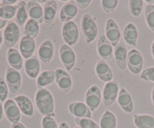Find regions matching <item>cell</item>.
<instances>
[{"mask_svg":"<svg viewBox=\"0 0 154 128\" xmlns=\"http://www.w3.org/2000/svg\"><path fill=\"white\" fill-rule=\"evenodd\" d=\"M20 37V27L14 21H8L3 32V42L6 48H13Z\"/></svg>","mask_w":154,"mask_h":128,"instance_id":"3","label":"cell"},{"mask_svg":"<svg viewBox=\"0 0 154 128\" xmlns=\"http://www.w3.org/2000/svg\"><path fill=\"white\" fill-rule=\"evenodd\" d=\"M55 71L51 69L42 71L36 78V86L38 89L45 88L55 82Z\"/></svg>","mask_w":154,"mask_h":128,"instance_id":"27","label":"cell"},{"mask_svg":"<svg viewBox=\"0 0 154 128\" xmlns=\"http://www.w3.org/2000/svg\"><path fill=\"white\" fill-rule=\"evenodd\" d=\"M102 100V95L100 88L96 84H93L87 89L85 93L84 101L92 111L97 109Z\"/></svg>","mask_w":154,"mask_h":128,"instance_id":"9","label":"cell"},{"mask_svg":"<svg viewBox=\"0 0 154 128\" xmlns=\"http://www.w3.org/2000/svg\"><path fill=\"white\" fill-rule=\"evenodd\" d=\"M144 19L148 28L154 33V5H146L144 8Z\"/></svg>","mask_w":154,"mask_h":128,"instance_id":"34","label":"cell"},{"mask_svg":"<svg viewBox=\"0 0 154 128\" xmlns=\"http://www.w3.org/2000/svg\"><path fill=\"white\" fill-rule=\"evenodd\" d=\"M81 29L84 39L87 44L96 40L99 33V28L94 18L90 14H84L81 20Z\"/></svg>","mask_w":154,"mask_h":128,"instance_id":"2","label":"cell"},{"mask_svg":"<svg viewBox=\"0 0 154 128\" xmlns=\"http://www.w3.org/2000/svg\"><path fill=\"white\" fill-rule=\"evenodd\" d=\"M78 6H77L76 2L74 0H69L66 2L60 11L59 14V17L61 22L63 23L69 21L73 20L74 18L76 17L78 14Z\"/></svg>","mask_w":154,"mask_h":128,"instance_id":"17","label":"cell"},{"mask_svg":"<svg viewBox=\"0 0 154 128\" xmlns=\"http://www.w3.org/2000/svg\"><path fill=\"white\" fill-rule=\"evenodd\" d=\"M23 58L20 52L15 48H9L6 54V59L10 67L20 71L23 68Z\"/></svg>","mask_w":154,"mask_h":128,"instance_id":"25","label":"cell"},{"mask_svg":"<svg viewBox=\"0 0 154 128\" xmlns=\"http://www.w3.org/2000/svg\"><path fill=\"white\" fill-rule=\"evenodd\" d=\"M128 50L124 43L120 42L116 47H114V55L115 63L117 68L120 70H125L127 67Z\"/></svg>","mask_w":154,"mask_h":128,"instance_id":"18","label":"cell"},{"mask_svg":"<svg viewBox=\"0 0 154 128\" xmlns=\"http://www.w3.org/2000/svg\"><path fill=\"white\" fill-rule=\"evenodd\" d=\"M55 52L54 45L51 39H46L40 44L38 49V59L45 64H49L52 61Z\"/></svg>","mask_w":154,"mask_h":128,"instance_id":"13","label":"cell"},{"mask_svg":"<svg viewBox=\"0 0 154 128\" xmlns=\"http://www.w3.org/2000/svg\"><path fill=\"white\" fill-rule=\"evenodd\" d=\"M95 72L102 81L108 83L114 80V72L108 63L104 60H99L95 66Z\"/></svg>","mask_w":154,"mask_h":128,"instance_id":"16","label":"cell"},{"mask_svg":"<svg viewBox=\"0 0 154 128\" xmlns=\"http://www.w3.org/2000/svg\"><path fill=\"white\" fill-rule=\"evenodd\" d=\"M96 50L102 60L105 61H110L112 60L114 55L113 46L105 35L99 36L96 44Z\"/></svg>","mask_w":154,"mask_h":128,"instance_id":"12","label":"cell"},{"mask_svg":"<svg viewBox=\"0 0 154 128\" xmlns=\"http://www.w3.org/2000/svg\"><path fill=\"white\" fill-rule=\"evenodd\" d=\"M57 3L54 0L48 1L44 5V22L46 25H51L55 20L57 13Z\"/></svg>","mask_w":154,"mask_h":128,"instance_id":"26","label":"cell"},{"mask_svg":"<svg viewBox=\"0 0 154 128\" xmlns=\"http://www.w3.org/2000/svg\"><path fill=\"white\" fill-rule=\"evenodd\" d=\"M35 40L29 36H23L20 40L19 49L21 55L27 60L33 56L35 51Z\"/></svg>","mask_w":154,"mask_h":128,"instance_id":"19","label":"cell"},{"mask_svg":"<svg viewBox=\"0 0 154 128\" xmlns=\"http://www.w3.org/2000/svg\"><path fill=\"white\" fill-rule=\"evenodd\" d=\"M5 79L11 93L15 94L19 92L22 84V76L20 71L9 66L6 69Z\"/></svg>","mask_w":154,"mask_h":128,"instance_id":"10","label":"cell"},{"mask_svg":"<svg viewBox=\"0 0 154 128\" xmlns=\"http://www.w3.org/2000/svg\"><path fill=\"white\" fill-rule=\"evenodd\" d=\"M68 110L72 115L78 118H92V111L87 104L81 101H74L68 105Z\"/></svg>","mask_w":154,"mask_h":128,"instance_id":"14","label":"cell"},{"mask_svg":"<svg viewBox=\"0 0 154 128\" xmlns=\"http://www.w3.org/2000/svg\"><path fill=\"white\" fill-rule=\"evenodd\" d=\"M27 11L29 19L37 21L39 24L44 23V9L38 1L27 2Z\"/></svg>","mask_w":154,"mask_h":128,"instance_id":"22","label":"cell"},{"mask_svg":"<svg viewBox=\"0 0 154 128\" xmlns=\"http://www.w3.org/2000/svg\"><path fill=\"white\" fill-rule=\"evenodd\" d=\"M151 101H152V103H153V105H154V86L151 91Z\"/></svg>","mask_w":154,"mask_h":128,"instance_id":"48","label":"cell"},{"mask_svg":"<svg viewBox=\"0 0 154 128\" xmlns=\"http://www.w3.org/2000/svg\"><path fill=\"white\" fill-rule=\"evenodd\" d=\"M29 20V14L27 11V2L25 1H20L17 4V11L15 15V23L22 27L25 26Z\"/></svg>","mask_w":154,"mask_h":128,"instance_id":"29","label":"cell"},{"mask_svg":"<svg viewBox=\"0 0 154 128\" xmlns=\"http://www.w3.org/2000/svg\"><path fill=\"white\" fill-rule=\"evenodd\" d=\"M118 5L117 0H102L101 1V7L105 13L110 14L114 12Z\"/></svg>","mask_w":154,"mask_h":128,"instance_id":"36","label":"cell"},{"mask_svg":"<svg viewBox=\"0 0 154 128\" xmlns=\"http://www.w3.org/2000/svg\"><path fill=\"white\" fill-rule=\"evenodd\" d=\"M55 83L57 87L62 93L66 94L72 89L73 85L72 76L69 72L62 68H57L55 69Z\"/></svg>","mask_w":154,"mask_h":128,"instance_id":"7","label":"cell"},{"mask_svg":"<svg viewBox=\"0 0 154 128\" xmlns=\"http://www.w3.org/2000/svg\"><path fill=\"white\" fill-rule=\"evenodd\" d=\"M143 0H130L129 1V10L131 14L135 17H138L141 14L144 8Z\"/></svg>","mask_w":154,"mask_h":128,"instance_id":"33","label":"cell"},{"mask_svg":"<svg viewBox=\"0 0 154 128\" xmlns=\"http://www.w3.org/2000/svg\"><path fill=\"white\" fill-rule=\"evenodd\" d=\"M14 101L19 107L21 113L27 117H32L34 114V105L32 101L26 95H17L14 97Z\"/></svg>","mask_w":154,"mask_h":128,"instance_id":"21","label":"cell"},{"mask_svg":"<svg viewBox=\"0 0 154 128\" xmlns=\"http://www.w3.org/2000/svg\"><path fill=\"white\" fill-rule=\"evenodd\" d=\"M105 36L113 47H116L120 42L121 33L120 27L113 18H108L105 22Z\"/></svg>","mask_w":154,"mask_h":128,"instance_id":"11","label":"cell"},{"mask_svg":"<svg viewBox=\"0 0 154 128\" xmlns=\"http://www.w3.org/2000/svg\"><path fill=\"white\" fill-rule=\"evenodd\" d=\"M62 37L65 44L73 46L79 39V30L76 23L73 20L64 23L61 30Z\"/></svg>","mask_w":154,"mask_h":128,"instance_id":"4","label":"cell"},{"mask_svg":"<svg viewBox=\"0 0 154 128\" xmlns=\"http://www.w3.org/2000/svg\"><path fill=\"white\" fill-rule=\"evenodd\" d=\"M0 3H1V1H0Z\"/></svg>","mask_w":154,"mask_h":128,"instance_id":"51","label":"cell"},{"mask_svg":"<svg viewBox=\"0 0 154 128\" xmlns=\"http://www.w3.org/2000/svg\"><path fill=\"white\" fill-rule=\"evenodd\" d=\"M35 103L38 111L43 117L55 116V101L48 89H38L35 94Z\"/></svg>","mask_w":154,"mask_h":128,"instance_id":"1","label":"cell"},{"mask_svg":"<svg viewBox=\"0 0 154 128\" xmlns=\"http://www.w3.org/2000/svg\"><path fill=\"white\" fill-rule=\"evenodd\" d=\"M60 61L66 70L71 71L76 64V54L75 51L66 44H63L59 50Z\"/></svg>","mask_w":154,"mask_h":128,"instance_id":"8","label":"cell"},{"mask_svg":"<svg viewBox=\"0 0 154 128\" xmlns=\"http://www.w3.org/2000/svg\"><path fill=\"white\" fill-rule=\"evenodd\" d=\"M75 122L80 128H100L99 123L92 118H78L75 117Z\"/></svg>","mask_w":154,"mask_h":128,"instance_id":"35","label":"cell"},{"mask_svg":"<svg viewBox=\"0 0 154 128\" xmlns=\"http://www.w3.org/2000/svg\"><path fill=\"white\" fill-rule=\"evenodd\" d=\"M99 126L100 128H117V117L110 110H105L101 116Z\"/></svg>","mask_w":154,"mask_h":128,"instance_id":"30","label":"cell"},{"mask_svg":"<svg viewBox=\"0 0 154 128\" xmlns=\"http://www.w3.org/2000/svg\"><path fill=\"white\" fill-rule=\"evenodd\" d=\"M150 51H151V54H152V57L154 59V40L153 41L151 44V47H150Z\"/></svg>","mask_w":154,"mask_h":128,"instance_id":"46","label":"cell"},{"mask_svg":"<svg viewBox=\"0 0 154 128\" xmlns=\"http://www.w3.org/2000/svg\"><path fill=\"white\" fill-rule=\"evenodd\" d=\"M24 70L30 78H37L41 70L40 60L35 56H32L29 59L26 60L24 63Z\"/></svg>","mask_w":154,"mask_h":128,"instance_id":"24","label":"cell"},{"mask_svg":"<svg viewBox=\"0 0 154 128\" xmlns=\"http://www.w3.org/2000/svg\"><path fill=\"white\" fill-rule=\"evenodd\" d=\"M3 107H4V115L9 122L11 123L20 122L21 118V112L14 99H7L5 102Z\"/></svg>","mask_w":154,"mask_h":128,"instance_id":"15","label":"cell"},{"mask_svg":"<svg viewBox=\"0 0 154 128\" xmlns=\"http://www.w3.org/2000/svg\"><path fill=\"white\" fill-rule=\"evenodd\" d=\"M117 103L122 110L127 114H130L134 110V102L132 96L125 88H121L117 97Z\"/></svg>","mask_w":154,"mask_h":128,"instance_id":"20","label":"cell"},{"mask_svg":"<svg viewBox=\"0 0 154 128\" xmlns=\"http://www.w3.org/2000/svg\"><path fill=\"white\" fill-rule=\"evenodd\" d=\"M17 11V5H6L0 3V18L3 20L12 19L15 17Z\"/></svg>","mask_w":154,"mask_h":128,"instance_id":"32","label":"cell"},{"mask_svg":"<svg viewBox=\"0 0 154 128\" xmlns=\"http://www.w3.org/2000/svg\"><path fill=\"white\" fill-rule=\"evenodd\" d=\"M42 128H59V124L54 117L45 116L43 117L41 122Z\"/></svg>","mask_w":154,"mask_h":128,"instance_id":"37","label":"cell"},{"mask_svg":"<svg viewBox=\"0 0 154 128\" xmlns=\"http://www.w3.org/2000/svg\"><path fill=\"white\" fill-rule=\"evenodd\" d=\"M77 6L80 9H85L91 4V0H77L75 1Z\"/></svg>","mask_w":154,"mask_h":128,"instance_id":"40","label":"cell"},{"mask_svg":"<svg viewBox=\"0 0 154 128\" xmlns=\"http://www.w3.org/2000/svg\"><path fill=\"white\" fill-rule=\"evenodd\" d=\"M144 2L147 3V5H154V0H150V1H148V0H145V1H144Z\"/></svg>","mask_w":154,"mask_h":128,"instance_id":"49","label":"cell"},{"mask_svg":"<svg viewBox=\"0 0 154 128\" xmlns=\"http://www.w3.org/2000/svg\"><path fill=\"white\" fill-rule=\"evenodd\" d=\"M75 128H80V127H79V126H75Z\"/></svg>","mask_w":154,"mask_h":128,"instance_id":"50","label":"cell"},{"mask_svg":"<svg viewBox=\"0 0 154 128\" xmlns=\"http://www.w3.org/2000/svg\"><path fill=\"white\" fill-rule=\"evenodd\" d=\"M59 128H70L69 123L66 121H62L61 123L59 124Z\"/></svg>","mask_w":154,"mask_h":128,"instance_id":"44","label":"cell"},{"mask_svg":"<svg viewBox=\"0 0 154 128\" xmlns=\"http://www.w3.org/2000/svg\"><path fill=\"white\" fill-rule=\"evenodd\" d=\"M2 42H3V33H2V32L0 30V48H1Z\"/></svg>","mask_w":154,"mask_h":128,"instance_id":"47","label":"cell"},{"mask_svg":"<svg viewBox=\"0 0 154 128\" xmlns=\"http://www.w3.org/2000/svg\"><path fill=\"white\" fill-rule=\"evenodd\" d=\"M123 37L126 43L129 46H136L138 44V31L135 23H128L125 26L123 31Z\"/></svg>","mask_w":154,"mask_h":128,"instance_id":"23","label":"cell"},{"mask_svg":"<svg viewBox=\"0 0 154 128\" xmlns=\"http://www.w3.org/2000/svg\"><path fill=\"white\" fill-rule=\"evenodd\" d=\"M40 24L37 21L32 19H29L26 23L24 26V36H29L32 39H36L39 34L40 31Z\"/></svg>","mask_w":154,"mask_h":128,"instance_id":"31","label":"cell"},{"mask_svg":"<svg viewBox=\"0 0 154 128\" xmlns=\"http://www.w3.org/2000/svg\"><path fill=\"white\" fill-rule=\"evenodd\" d=\"M140 78L146 81L154 82V66H150L141 72Z\"/></svg>","mask_w":154,"mask_h":128,"instance_id":"39","label":"cell"},{"mask_svg":"<svg viewBox=\"0 0 154 128\" xmlns=\"http://www.w3.org/2000/svg\"><path fill=\"white\" fill-rule=\"evenodd\" d=\"M17 2V0H2L1 1V3L3 5H15L14 4Z\"/></svg>","mask_w":154,"mask_h":128,"instance_id":"41","label":"cell"},{"mask_svg":"<svg viewBox=\"0 0 154 128\" xmlns=\"http://www.w3.org/2000/svg\"><path fill=\"white\" fill-rule=\"evenodd\" d=\"M3 116H4V107L2 103L0 102V120L3 118Z\"/></svg>","mask_w":154,"mask_h":128,"instance_id":"45","label":"cell"},{"mask_svg":"<svg viewBox=\"0 0 154 128\" xmlns=\"http://www.w3.org/2000/svg\"><path fill=\"white\" fill-rule=\"evenodd\" d=\"M133 122L137 128H154V116L148 114H135Z\"/></svg>","mask_w":154,"mask_h":128,"instance_id":"28","label":"cell"},{"mask_svg":"<svg viewBox=\"0 0 154 128\" xmlns=\"http://www.w3.org/2000/svg\"><path fill=\"white\" fill-rule=\"evenodd\" d=\"M11 128H26L24 124H23L20 122H18V123H12Z\"/></svg>","mask_w":154,"mask_h":128,"instance_id":"42","label":"cell"},{"mask_svg":"<svg viewBox=\"0 0 154 128\" xmlns=\"http://www.w3.org/2000/svg\"><path fill=\"white\" fill-rule=\"evenodd\" d=\"M8 21L6 20H3L2 18H0V30L3 28H5V27L8 24Z\"/></svg>","mask_w":154,"mask_h":128,"instance_id":"43","label":"cell"},{"mask_svg":"<svg viewBox=\"0 0 154 128\" xmlns=\"http://www.w3.org/2000/svg\"><path fill=\"white\" fill-rule=\"evenodd\" d=\"M144 57L138 50L135 48L129 50L128 52L127 67L133 75H139L143 71Z\"/></svg>","mask_w":154,"mask_h":128,"instance_id":"6","label":"cell"},{"mask_svg":"<svg viewBox=\"0 0 154 128\" xmlns=\"http://www.w3.org/2000/svg\"><path fill=\"white\" fill-rule=\"evenodd\" d=\"M120 87L117 80L105 83L102 90V102L105 106H111L117 101Z\"/></svg>","mask_w":154,"mask_h":128,"instance_id":"5","label":"cell"},{"mask_svg":"<svg viewBox=\"0 0 154 128\" xmlns=\"http://www.w3.org/2000/svg\"><path fill=\"white\" fill-rule=\"evenodd\" d=\"M8 87L6 84L5 79L2 77L0 78V102H3L7 100L8 96Z\"/></svg>","mask_w":154,"mask_h":128,"instance_id":"38","label":"cell"}]
</instances>
